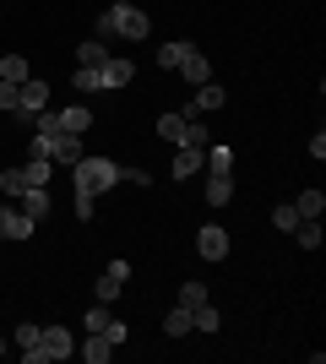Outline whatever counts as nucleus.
Returning a JSON list of instances; mask_svg holds the SVG:
<instances>
[{
    "label": "nucleus",
    "instance_id": "473e14b6",
    "mask_svg": "<svg viewBox=\"0 0 326 364\" xmlns=\"http://www.w3.org/2000/svg\"><path fill=\"white\" fill-rule=\"evenodd\" d=\"M0 109H16V82H6V76H0Z\"/></svg>",
    "mask_w": 326,
    "mask_h": 364
},
{
    "label": "nucleus",
    "instance_id": "0eeeda50",
    "mask_svg": "<svg viewBox=\"0 0 326 364\" xmlns=\"http://www.w3.org/2000/svg\"><path fill=\"white\" fill-rule=\"evenodd\" d=\"M174 71L185 76L190 87H202V82H212V65H207V55H202V49H196V44H190L185 55H180V65H174Z\"/></svg>",
    "mask_w": 326,
    "mask_h": 364
},
{
    "label": "nucleus",
    "instance_id": "dca6fc26",
    "mask_svg": "<svg viewBox=\"0 0 326 364\" xmlns=\"http://www.w3.org/2000/svg\"><path fill=\"white\" fill-rule=\"evenodd\" d=\"M55 164H82V136H55Z\"/></svg>",
    "mask_w": 326,
    "mask_h": 364
},
{
    "label": "nucleus",
    "instance_id": "4468645a",
    "mask_svg": "<svg viewBox=\"0 0 326 364\" xmlns=\"http://www.w3.org/2000/svg\"><path fill=\"white\" fill-rule=\"evenodd\" d=\"M49 180H55V164H49V158H28V164H22V185H28V191L33 185H49Z\"/></svg>",
    "mask_w": 326,
    "mask_h": 364
},
{
    "label": "nucleus",
    "instance_id": "1a4fd4ad",
    "mask_svg": "<svg viewBox=\"0 0 326 364\" xmlns=\"http://www.w3.org/2000/svg\"><path fill=\"white\" fill-rule=\"evenodd\" d=\"M131 76H136V65H131V60H120V55H109V60L104 65H98V87H125V82H131Z\"/></svg>",
    "mask_w": 326,
    "mask_h": 364
},
{
    "label": "nucleus",
    "instance_id": "423d86ee",
    "mask_svg": "<svg viewBox=\"0 0 326 364\" xmlns=\"http://www.w3.org/2000/svg\"><path fill=\"white\" fill-rule=\"evenodd\" d=\"M87 125H93V114H87V104L55 109V136H87Z\"/></svg>",
    "mask_w": 326,
    "mask_h": 364
},
{
    "label": "nucleus",
    "instance_id": "7ed1b4c3",
    "mask_svg": "<svg viewBox=\"0 0 326 364\" xmlns=\"http://www.w3.org/2000/svg\"><path fill=\"white\" fill-rule=\"evenodd\" d=\"M71 348H77V343H71L65 326H38V343L22 348V359H28V364H49V359H65Z\"/></svg>",
    "mask_w": 326,
    "mask_h": 364
},
{
    "label": "nucleus",
    "instance_id": "5701e85b",
    "mask_svg": "<svg viewBox=\"0 0 326 364\" xmlns=\"http://www.w3.org/2000/svg\"><path fill=\"white\" fill-rule=\"evenodd\" d=\"M294 213H299V218H321V213H326V196H321V191H305V196L294 201Z\"/></svg>",
    "mask_w": 326,
    "mask_h": 364
},
{
    "label": "nucleus",
    "instance_id": "aec40b11",
    "mask_svg": "<svg viewBox=\"0 0 326 364\" xmlns=\"http://www.w3.org/2000/svg\"><path fill=\"white\" fill-rule=\"evenodd\" d=\"M0 76H6V82H28V60H22V55H0Z\"/></svg>",
    "mask_w": 326,
    "mask_h": 364
},
{
    "label": "nucleus",
    "instance_id": "9b49d317",
    "mask_svg": "<svg viewBox=\"0 0 326 364\" xmlns=\"http://www.w3.org/2000/svg\"><path fill=\"white\" fill-rule=\"evenodd\" d=\"M33 218L22 213V207H6V213H0V234H6V240H33Z\"/></svg>",
    "mask_w": 326,
    "mask_h": 364
},
{
    "label": "nucleus",
    "instance_id": "f8f14e48",
    "mask_svg": "<svg viewBox=\"0 0 326 364\" xmlns=\"http://www.w3.org/2000/svg\"><path fill=\"white\" fill-rule=\"evenodd\" d=\"M202 168H207V147H174V168L169 174L190 180V174H202Z\"/></svg>",
    "mask_w": 326,
    "mask_h": 364
},
{
    "label": "nucleus",
    "instance_id": "f257e3e1",
    "mask_svg": "<svg viewBox=\"0 0 326 364\" xmlns=\"http://www.w3.org/2000/svg\"><path fill=\"white\" fill-rule=\"evenodd\" d=\"M147 11L141 6H131V0H114L104 16H98V38H131V44H141L147 38Z\"/></svg>",
    "mask_w": 326,
    "mask_h": 364
},
{
    "label": "nucleus",
    "instance_id": "39448f33",
    "mask_svg": "<svg viewBox=\"0 0 326 364\" xmlns=\"http://www.w3.org/2000/svg\"><path fill=\"white\" fill-rule=\"evenodd\" d=\"M44 104H49V82H38V76L16 82V109H11V114H28V120H33Z\"/></svg>",
    "mask_w": 326,
    "mask_h": 364
},
{
    "label": "nucleus",
    "instance_id": "6ab92c4d",
    "mask_svg": "<svg viewBox=\"0 0 326 364\" xmlns=\"http://www.w3.org/2000/svg\"><path fill=\"white\" fill-rule=\"evenodd\" d=\"M104 60H109V44H98V38H93V44H77V65H93V71H98Z\"/></svg>",
    "mask_w": 326,
    "mask_h": 364
},
{
    "label": "nucleus",
    "instance_id": "cd10ccee",
    "mask_svg": "<svg viewBox=\"0 0 326 364\" xmlns=\"http://www.w3.org/2000/svg\"><path fill=\"white\" fill-rule=\"evenodd\" d=\"M180 304H207V283H196V277H190L185 289H180Z\"/></svg>",
    "mask_w": 326,
    "mask_h": 364
},
{
    "label": "nucleus",
    "instance_id": "f03ea898",
    "mask_svg": "<svg viewBox=\"0 0 326 364\" xmlns=\"http://www.w3.org/2000/svg\"><path fill=\"white\" fill-rule=\"evenodd\" d=\"M71 185H77V196H104L120 185V164L114 158H93V152H82V164H71Z\"/></svg>",
    "mask_w": 326,
    "mask_h": 364
},
{
    "label": "nucleus",
    "instance_id": "20e7f679",
    "mask_svg": "<svg viewBox=\"0 0 326 364\" xmlns=\"http://www.w3.org/2000/svg\"><path fill=\"white\" fill-rule=\"evenodd\" d=\"M125 283H131V261H109L104 272H98V289H93V294H98V304H114Z\"/></svg>",
    "mask_w": 326,
    "mask_h": 364
},
{
    "label": "nucleus",
    "instance_id": "c85d7f7f",
    "mask_svg": "<svg viewBox=\"0 0 326 364\" xmlns=\"http://www.w3.org/2000/svg\"><path fill=\"white\" fill-rule=\"evenodd\" d=\"M33 158H49V164H55V136H38V131H33Z\"/></svg>",
    "mask_w": 326,
    "mask_h": 364
},
{
    "label": "nucleus",
    "instance_id": "a878e982",
    "mask_svg": "<svg viewBox=\"0 0 326 364\" xmlns=\"http://www.w3.org/2000/svg\"><path fill=\"white\" fill-rule=\"evenodd\" d=\"M0 191H6V196H22V191H28V185H22V168H6V174H0Z\"/></svg>",
    "mask_w": 326,
    "mask_h": 364
},
{
    "label": "nucleus",
    "instance_id": "b1692460",
    "mask_svg": "<svg viewBox=\"0 0 326 364\" xmlns=\"http://www.w3.org/2000/svg\"><path fill=\"white\" fill-rule=\"evenodd\" d=\"M71 87H77V92H104V87H98V71H93V65H77Z\"/></svg>",
    "mask_w": 326,
    "mask_h": 364
},
{
    "label": "nucleus",
    "instance_id": "4be33fe9",
    "mask_svg": "<svg viewBox=\"0 0 326 364\" xmlns=\"http://www.w3.org/2000/svg\"><path fill=\"white\" fill-rule=\"evenodd\" d=\"M163 332H169V337H185V332H190V304H180V310H169V316H163Z\"/></svg>",
    "mask_w": 326,
    "mask_h": 364
},
{
    "label": "nucleus",
    "instance_id": "7c9ffc66",
    "mask_svg": "<svg viewBox=\"0 0 326 364\" xmlns=\"http://www.w3.org/2000/svg\"><path fill=\"white\" fill-rule=\"evenodd\" d=\"M33 343H38V326H33V321H22V326H16V348H33Z\"/></svg>",
    "mask_w": 326,
    "mask_h": 364
},
{
    "label": "nucleus",
    "instance_id": "c756f323",
    "mask_svg": "<svg viewBox=\"0 0 326 364\" xmlns=\"http://www.w3.org/2000/svg\"><path fill=\"white\" fill-rule=\"evenodd\" d=\"M109 326V304H93V310H87V332H104Z\"/></svg>",
    "mask_w": 326,
    "mask_h": 364
},
{
    "label": "nucleus",
    "instance_id": "f704fd0d",
    "mask_svg": "<svg viewBox=\"0 0 326 364\" xmlns=\"http://www.w3.org/2000/svg\"><path fill=\"white\" fill-rule=\"evenodd\" d=\"M0 240H6V234H0Z\"/></svg>",
    "mask_w": 326,
    "mask_h": 364
},
{
    "label": "nucleus",
    "instance_id": "ddd939ff",
    "mask_svg": "<svg viewBox=\"0 0 326 364\" xmlns=\"http://www.w3.org/2000/svg\"><path fill=\"white\" fill-rule=\"evenodd\" d=\"M22 213L33 218V223H38V218H49V185H33V191H22Z\"/></svg>",
    "mask_w": 326,
    "mask_h": 364
},
{
    "label": "nucleus",
    "instance_id": "a211bd4d",
    "mask_svg": "<svg viewBox=\"0 0 326 364\" xmlns=\"http://www.w3.org/2000/svg\"><path fill=\"white\" fill-rule=\"evenodd\" d=\"M229 196H234V174H212V180H207V201H212V207H223Z\"/></svg>",
    "mask_w": 326,
    "mask_h": 364
},
{
    "label": "nucleus",
    "instance_id": "bb28decb",
    "mask_svg": "<svg viewBox=\"0 0 326 364\" xmlns=\"http://www.w3.org/2000/svg\"><path fill=\"white\" fill-rule=\"evenodd\" d=\"M299 223V213H294V201H288V207H272V228H283V234H288V228Z\"/></svg>",
    "mask_w": 326,
    "mask_h": 364
},
{
    "label": "nucleus",
    "instance_id": "f3484780",
    "mask_svg": "<svg viewBox=\"0 0 326 364\" xmlns=\"http://www.w3.org/2000/svg\"><path fill=\"white\" fill-rule=\"evenodd\" d=\"M190 326H196V332H217V326H223V316H217L212 304H190Z\"/></svg>",
    "mask_w": 326,
    "mask_h": 364
},
{
    "label": "nucleus",
    "instance_id": "393cba45",
    "mask_svg": "<svg viewBox=\"0 0 326 364\" xmlns=\"http://www.w3.org/2000/svg\"><path fill=\"white\" fill-rule=\"evenodd\" d=\"M185 38H180V44H163V49H158V65H163V71H174V65H180V55H185Z\"/></svg>",
    "mask_w": 326,
    "mask_h": 364
},
{
    "label": "nucleus",
    "instance_id": "2eb2a0df",
    "mask_svg": "<svg viewBox=\"0 0 326 364\" xmlns=\"http://www.w3.org/2000/svg\"><path fill=\"white\" fill-rule=\"evenodd\" d=\"M109 353H114V343H109L104 332H93L87 343H82V359H87V364H109Z\"/></svg>",
    "mask_w": 326,
    "mask_h": 364
},
{
    "label": "nucleus",
    "instance_id": "6e6552de",
    "mask_svg": "<svg viewBox=\"0 0 326 364\" xmlns=\"http://www.w3.org/2000/svg\"><path fill=\"white\" fill-rule=\"evenodd\" d=\"M223 104H229V92L212 87V82H202V87H196V98L185 104V120H196V114H212V109H223Z\"/></svg>",
    "mask_w": 326,
    "mask_h": 364
},
{
    "label": "nucleus",
    "instance_id": "9d476101",
    "mask_svg": "<svg viewBox=\"0 0 326 364\" xmlns=\"http://www.w3.org/2000/svg\"><path fill=\"white\" fill-rule=\"evenodd\" d=\"M196 250H202V261H223L229 256V234H223L217 223H207L202 234H196Z\"/></svg>",
    "mask_w": 326,
    "mask_h": 364
},
{
    "label": "nucleus",
    "instance_id": "72a5a7b5",
    "mask_svg": "<svg viewBox=\"0 0 326 364\" xmlns=\"http://www.w3.org/2000/svg\"><path fill=\"white\" fill-rule=\"evenodd\" d=\"M0 353H6V337H0Z\"/></svg>",
    "mask_w": 326,
    "mask_h": 364
},
{
    "label": "nucleus",
    "instance_id": "412c9836",
    "mask_svg": "<svg viewBox=\"0 0 326 364\" xmlns=\"http://www.w3.org/2000/svg\"><path fill=\"white\" fill-rule=\"evenodd\" d=\"M207 168H212V174H234V152H229V147H212V141H207Z\"/></svg>",
    "mask_w": 326,
    "mask_h": 364
},
{
    "label": "nucleus",
    "instance_id": "2f4dec72",
    "mask_svg": "<svg viewBox=\"0 0 326 364\" xmlns=\"http://www.w3.org/2000/svg\"><path fill=\"white\" fill-rule=\"evenodd\" d=\"M104 337H109V343H114V348H120V343H125V337H131V332H125V321H114V316H109V326H104Z\"/></svg>",
    "mask_w": 326,
    "mask_h": 364
}]
</instances>
